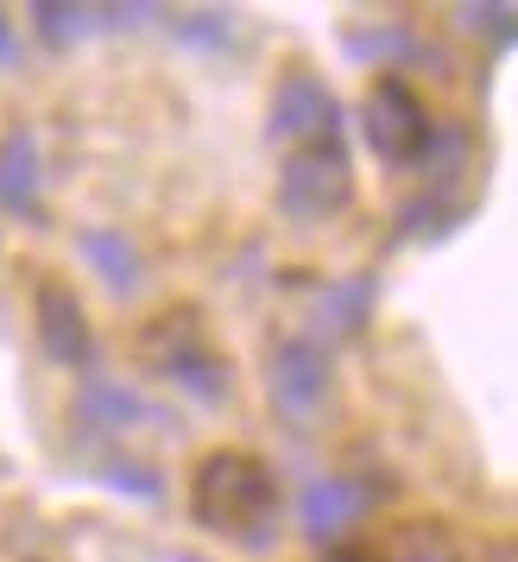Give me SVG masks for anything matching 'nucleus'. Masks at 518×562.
<instances>
[{
	"label": "nucleus",
	"instance_id": "1a4fd4ad",
	"mask_svg": "<svg viewBox=\"0 0 518 562\" xmlns=\"http://www.w3.org/2000/svg\"><path fill=\"white\" fill-rule=\"evenodd\" d=\"M348 512H354V493H348V486H316V499H311V525L316 531H329V518H348Z\"/></svg>",
	"mask_w": 518,
	"mask_h": 562
},
{
	"label": "nucleus",
	"instance_id": "39448f33",
	"mask_svg": "<svg viewBox=\"0 0 518 562\" xmlns=\"http://www.w3.org/2000/svg\"><path fill=\"white\" fill-rule=\"evenodd\" d=\"M272 114H279V133H291V139H311V146L336 139V127H341L336 95H329L316 77H285L279 108H272Z\"/></svg>",
	"mask_w": 518,
	"mask_h": 562
},
{
	"label": "nucleus",
	"instance_id": "f03ea898",
	"mask_svg": "<svg viewBox=\"0 0 518 562\" xmlns=\"http://www.w3.org/2000/svg\"><path fill=\"white\" fill-rule=\"evenodd\" d=\"M279 203L297 222H323V215H336L348 203V153H341V139L304 146V153L291 158L285 178H279Z\"/></svg>",
	"mask_w": 518,
	"mask_h": 562
},
{
	"label": "nucleus",
	"instance_id": "20e7f679",
	"mask_svg": "<svg viewBox=\"0 0 518 562\" xmlns=\"http://www.w3.org/2000/svg\"><path fill=\"white\" fill-rule=\"evenodd\" d=\"M272 392H279L285 417H311L323 405V392H329V355L316 341H285L272 355Z\"/></svg>",
	"mask_w": 518,
	"mask_h": 562
},
{
	"label": "nucleus",
	"instance_id": "423d86ee",
	"mask_svg": "<svg viewBox=\"0 0 518 562\" xmlns=\"http://www.w3.org/2000/svg\"><path fill=\"white\" fill-rule=\"evenodd\" d=\"M38 335H45V348H52L57 360H70V367H82L89 360V335H82V316L77 304H70V291H57V284H45V297H38Z\"/></svg>",
	"mask_w": 518,
	"mask_h": 562
},
{
	"label": "nucleus",
	"instance_id": "0eeeda50",
	"mask_svg": "<svg viewBox=\"0 0 518 562\" xmlns=\"http://www.w3.org/2000/svg\"><path fill=\"white\" fill-rule=\"evenodd\" d=\"M32 183H38V153H32V133H13L0 146V209L32 215Z\"/></svg>",
	"mask_w": 518,
	"mask_h": 562
},
{
	"label": "nucleus",
	"instance_id": "7ed1b4c3",
	"mask_svg": "<svg viewBox=\"0 0 518 562\" xmlns=\"http://www.w3.org/2000/svg\"><path fill=\"white\" fill-rule=\"evenodd\" d=\"M367 133H373V146H380L386 165H417V158L437 146V127H430L424 102H417L398 77H386L373 89V102H367Z\"/></svg>",
	"mask_w": 518,
	"mask_h": 562
},
{
	"label": "nucleus",
	"instance_id": "6e6552de",
	"mask_svg": "<svg viewBox=\"0 0 518 562\" xmlns=\"http://www.w3.org/2000/svg\"><path fill=\"white\" fill-rule=\"evenodd\" d=\"M82 254L102 259V279H108V284H127V279H133V254L114 240V234H82Z\"/></svg>",
	"mask_w": 518,
	"mask_h": 562
},
{
	"label": "nucleus",
	"instance_id": "f257e3e1",
	"mask_svg": "<svg viewBox=\"0 0 518 562\" xmlns=\"http://www.w3.org/2000/svg\"><path fill=\"white\" fill-rule=\"evenodd\" d=\"M190 506H196V518L215 525V531H254V525H266L272 506H279V481L266 474V461L222 449V456H209L203 468H196Z\"/></svg>",
	"mask_w": 518,
	"mask_h": 562
}]
</instances>
